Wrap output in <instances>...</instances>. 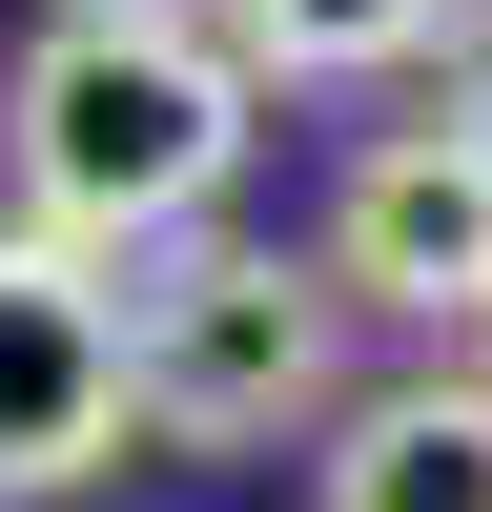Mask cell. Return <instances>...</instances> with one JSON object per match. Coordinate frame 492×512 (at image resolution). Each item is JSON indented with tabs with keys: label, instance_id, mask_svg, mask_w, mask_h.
<instances>
[{
	"label": "cell",
	"instance_id": "4",
	"mask_svg": "<svg viewBox=\"0 0 492 512\" xmlns=\"http://www.w3.org/2000/svg\"><path fill=\"white\" fill-rule=\"evenodd\" d=\"M328 287L390 328H492V123H390L328 205Z\"/></svg>",
	"mask_w": 492,
	"mask_h": 512
},
{
	"label": "cell",
	"instance_id": "3",
	"mask_svg": "<svg viewBox=\"0 0 492 512\" xmlns=\"http://www.w3.org/2000/svg\"><path fill=\"white\" fill-rule=\"evenodd\" d=\"M123 431H144V369H123V287L82 267V246L0 226V512H21V492H82Z\"/></svg>",
	"mask_w": 492,
	"mask_h": 512
},
{
	"label": "cell",
	"instance_id": "5",
	"mask_svg": "<svg viewBox=\"0 0 492 512\" xmlns=\"http://www.w3.org/2000/svg\"><path fill=\"white\" fill-rule=\"evenodd\" d=\"M308 512H492V390L431 369V390H349L308 451Z\"/></svg>",
	"mask_w": 492,
	"mask_h": 512
},
{
	"label": "cell",
	"instance_id": "6",
	"mask_svg": "<svg viewBox=\"0 0 492 512\" xmlns=\"http://www.w3.org/2000/svg\"><path fill=\"white\" fill-rule=\"evenodd\" d=\"M451 0H226V62L246 82H369V62H410Z\"/></svg>",
	"mask_w": 492,
	"mask_h": 512
},
{
	"label": "cell",
	"instance_id": "1",
	"mask_svg": "<svg viewBox=\"0 0 492 512\" xmlns=\"http://www.w3.org/2000/svg\"><path fill=\"white\" fill-rule=\"evenodd\" d=\"M0 164H21V226L123 267V246H185L246 164V62L185 0H62L0 82Z\"/></svg>",
	"mask_w": 492,
	"mask_h": 512
},
{
	"label": "cell",
	"instance_id": "2",
	"mask_svg": "<svg viewBox=\"0 0 492 512\" xmlns=\"http://www.w3.org/2000/svg\"><path fill=\"white\" fill-rule=\"evenodd\" d=\"M123 369H144V431L164 451H287L349 410V287H328V246L287 267V246H164V287L123 308Z\"/></svg>",
	"mask_w": 492,
	"mask_h": 512
}]
</instances>
